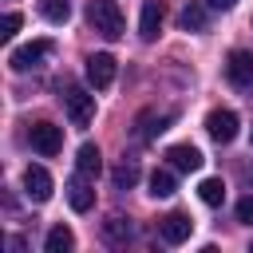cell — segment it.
<instances>
[{"mask_svg":"<svg viewBox=\"0 0 253 253\" xmlns=\"http://www.w3.org/2000/svg\"><path fill=\"white\" fill-rule=\"evenodd\" d=\"M87 24L103 40H119L123 36V12H119L115 0H87Z\"/></svg>","mask_w":253,"mask_h":253,"instance_id":"obj_1","label":"cell"},{"mask_svg":"<svg viewBox=\"0 0 253 253\" xmlns=\"http://www.w3.org/2000/svg\"><path fill=\"white\" fill-rule=\"evenodd\" d=\"M63 111H67L71 126H87L95 119V95H87L83 87H67L63 91Z\"/></svg>","mask_w":253,"mask_h":253,"instance_id":"obj_2","label":"cell"},{"mask_svg":"<svg viewBox=\"0 0 253 253\" xmlns=\"http://www.w3.org/2000/svg\"><path fill=\"white\" fill-rule=\"evenodd\" d=\"M51 51H55V43H51V40H32V43L16 47V51L8 55V63H12V71H32V67H40Z\"/></svg>","mask_w":253,"mask_h":253,"instance_id":"obj_3","label":"cell"},{"mask_svg":"<svg viewBox=\"0 0 253 253\" xmlns=\"http://www.w3.org/2000/svg\"><path fill=\"white\" fill-rule=\"evenodd\" d=\"M28 142H32V150H36V154L55 158V154L63 150V130H59L55 123H36V126L28 130Z\"/></svg>","mask_w":253,"mask_h":253,"instance_id":"obj_4","label":"cell"},{"mask_svg":"<svg viewBox=\"0 0 253 253\" xmlns=\"http://www.w3.org/2000/svg\"><path fill=\"white\" fill-rule=\"evenodd\" d=\"M190 233H194V221L182 210H170L166 217H158V237L166 245H182V241H190Z\"/></svg>","mask_w":253,"mask_h":253,"instance_id":"obj_5","label":"cell"},{"mask_svg":"<svg viewBox=\"0 0 253 253\" xmlns=\"http://www.w3.org/2000/svg\"><path fill=\"white\" fill-rule=\"evenodd\" d=\"M225 79L233 83V87H241V91H249L253 87V51H229L225 55Z\"/></svg>","mask_w":253,"mask_h":253,"instance_id":"obj_6","label":"cell"},{"mask_svg":"<svg viewBox=\"0 0 253 253\" xmlns=\"http://www.w3.org/2000/svg\"><path fill=\"white\" fill-rule=\"evenodd\" d=\"M206 134H210L213 142H233V138H237V115H233L229 107L210 111V115H206Z\"/></svg>","mask_w":253,"mask_h":253,"instance_id":"obj_7","label":"cell"},{"mask_svg":"<svg viewBox=\"0 0 253 253\" xmlns=\"http://www.w3.org/2000/svg\"><path fill=\"white\" fill-rule=\"evenodd\" d=\"M87 83H91L95 91H107V87L115 83V55H107V51L87 55Z\"/></svg>","mask_w":253,"mask_h":253,"instance_id":"obj_8","label":"cell"},{"mask_svg":"<svg viewBox=\"0 0 253 253\" xmlns=\"http://www.w3.org/2000/svg\"><path fill=\"white\" fill-rule=\"evenodd\" d=\"M24 194H28L32 202H47V198H51V174H47L43 166H28V170H24Z\"/></svg>","mask_w":253,"mask_h":253,"instance_id":"obj_9","label":"cell"},{"mask_svg":"<svg viewBox=\"0 0 253 253\" xmlns=\"http://www.w3.org/2000/svg\"><path fill=\"white\" fill-rule=\"evenodd\" d=\"M87 182H91V178H83V174L75 170V178L63 186V190H67V202H71V210H75V213H87V210L95 206V190H91Z\"/></svg>","mask_w":253,"mask_h":253,"instance_id":"obj_10","label":"cell"},{"mask_svg":"<svg viewBox=\"0 0 253 253\" xmlns=\"http://www.w3.org/2000/svg\"><path fill=\"white\" fill-rule=\"evenodd\" d=\"M162 0H146L142 4V16H138V36L150 43V40H158V32H162Z\"/></svg>","mask_w":253,"mask_h":253,"instance_id":"obj_11","label":"cell"},{"mask_svg":"<svg viewBox=\"0 0 253 253\" xmlns=\"http://www.w3.org/2000/svg\"><path fill=\"white\" fill-rule=\"evenodd\" d=\"M170 123H174V111H162V115L146 111V115H138V123H134V134H138L142 142H150V138H158V134H162Z\"/></svg>","mask_w":253,"mask_h":253,"instance_id":"obj_12","label":"cell"},{"mask_svg":"<svg viewBox=\"0 0 253 253\" xmlns=\"http://www.w3.org/2000/svg\"><path fill=\"white\" fill-rule=\"evenodd\" d=\"M166 158H170V166L174 170H186V174H194V170H202V150L198 146H190V142H178V146H170L166 150Z\"/></svg>","mask_w":253,"mask_h":253,"instance_id":"obj_13","label":"cell"},{"mask_svg":"<svg viewBox=\"0 0 253 253\" xmlns=\"http://www.w3.org/2000/svg\"><path fill=\"white\" fill-rule=\"evenodd\" d=\"M75 170H79L83 178H99V170H103V154H99L95 142H83V146L75 150Z\"/></svg>","mask_w":253,"mask_h":253,"instance_id":"obj_14","label":"cell"},{"mask_svg":"<svg viewBox=\"0 0 253 253\" xmlns=\"http://www.w3.org/2000/svg\"><path fill=\"white\" fill-rule=\"evenodd\" d=\"M134 237V225H130V217H119V213H111L107 221H103V241L107 245H126Z\"/></svg>","mask_w":253,"mask_h":253,"instance_id":"obj_15","label":"cell"},{"mask_svg":"<svg viewBox=\"0 0 253 253\" xmlns=\"http://www.w3.org/2000/svg\"><path fill=\"white\" fill-rule=\"evenodd\" d=\"M178 24H182V32H206V24H210L206 4H202V0H190V4L178 12Z\"/></svg>","mask_w":253,"mask_h":253,"instance_id":"obj_16","label":"cell"},{"mask_svg":"<svg viewBox=\"0 0 253 253\" xmlns=\"http://www.w3.org/2000/svg\"><path fill=\"white\" fill-rule=\"evenodd\" d=\"M43 249H47V253H71V249H75V233H71L67 225H51L47 237H43Z\"/></svg>","mask_w":253,"mask_h":253,"instance_id":"obj_17","label":"cell"},{"mask_svg":"<svg viewBox=\"0 0 253 253\" xmlns=\"http://www.w3.org/2000/svg\"><path fill=\"white\" fill-rule=\"evenodd\" d=\"M111 182H115V190H130V186L138 182V162H134V158H123V162L111 170Z\"/></svg>","mask_w":253,"mask_h":253,"instance_id":"obj_18","label":"cell"},{"mask_svg":"<svg viewBox=\"0 0 253 253\" xmlns=\"http://www.w3.org/2000/svg\"><path fill=\"white\" fill-rule=\"evenodd\" d=\"M40 16L47 24H67L71 20V0H40Z\"/></svg>","mask_w":253,"mask_h":253,"instance_id":"obj_19","label":"cell"},{"mask_svg":"<svg viewBox=\"0 0 253 253\" xmlns=\"http://www.w3.org/2000/svg\"><path fill=\"white\" fill-rule=\"evenodd\" d=\"M198 198H202L206 206H221V202H225V182H221V178H202Z\"/></svg>","mask_w":253,"mask_h":253,"instance_id":"obj_20","label":"cell"},{"mask_svg":"<svg viewBox=\"0 0 253 253\" xmlns=\"http://www.w3.org/2000/svg\"><path fill=\"white\" fill-rule=\"evenodd\" d=\"M174 186H178V182H174V166H170V170H154V174H150V194H154V198H170V194H174Z\"/></svg>","mask_w":253,"mask_h":253,"instance_id":"obj_21","label":"cell"},{"mask_svg":"<svg viewBox=\"0 0 253 253\" xmlns=\"http://www.w3.org/2000/svg\"><path fill=\"white\" fill-rule=\"evenodd\" d=\"M20 32V12H8L4 20H0V40H12Z\"/></svg>","mask_w":253,"mask_h":253,"instance_id":"obj_22","label":"cell"},{"mask_svg":"<svg viewBox=\"0 0 253 253\" xmlns=\"http://www.w3.org/2000/svg\"><path fill=\"white\" fill-rule=\"evenodd\" d=\"M237 221H245V225H253V194H245V198L237 202Z\"/></svg>","mask_w":253,"mask_h":253,"instance_id":"obj_23","label":"cell"},{"mask_svg":"<svg viewBox=\"0 0 253 253\" xmlns=\"http://www.w3.org/2000/svg\"><path fill=\"white\" fill-rule=\"evenodd\" d=\"M206 4H210V8H217V12H229L237 0H206Z\"/></svg>","mask_w":253,"mask_h":253,"instance_id":"obj_24","label":"cell"},{"mask_svg":"<svg viewBox=\"0 0 253 253\" xmlns=\"http://www.w3.org/2000/svg\"><path fill=\"white\" fill-rule=\"evenodd\" d=\"M249 138H253V134H249Z\"/></svg>","mask_w":253,"mask_h":253,"instance_id":"obj_25","label":"cell"}]
</instances>
